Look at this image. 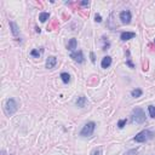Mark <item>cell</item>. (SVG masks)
Masks as SVG:
<instances>
[{"label": "cell", "instance_id": "9c48e42d", "mask_svg": "<svg viewBox=\"0 0 155 155\" xmlns=\"http://www.w3.org/2000/svg\"><path fill=\"white\" fill-rule=\"evenodd\" d=\"M110 64H112V57H109V56H107V57H104L102 59V63H101L102 68L107 69L108 67H110Z\"/></svg>", "mask_w": 155, "mask_h": 155}, {"label": "cell", "instance_id": "30bf717a", "mask_svg": "<svg viewBox=\"0 0 155 155\" xmlns=\"http://www.w3.org/2000/svg\"><path fill=\"white\" fill-rule=\"evenodd\" d=\"M10 28H11V32L13 34V37H18L19 35V29L17 27V24L15 22H10Z\"/></svg>", "mask_w": 155, "mask_h": 155}, {"label": "cell", "instance_id": "9a60e30c", "mask_svg": "<svg viewBox=\"0 0 155 155\" xmlns=\"http://www.w3.org/2000/svg\"><path fill=\"white\" fill-rule=\"evenodd\" d=\"M49 17H50V15L47 12H43V13H40L39 19H40V22H46L49 19Z\"/></svg>", "mask_w": 155, "mask_h": 155}, {"label": "cell", "instance_id": "4fadbf2b", "mask_svg": "<svg viewBox=\"0 0 155 155\" xmlns=\"http://www.w3.org/2000/svg\"><path fill=\"white\" fill-rule=\"evenodd\" d=\"M61 79H62V81H63L64 84H68V82L70 81V75L68 73H62L61 74Z\"/></svg>", "mask_w": 155, "mask_h": 155}, {"label": "cell", "instance_id": "8992f818", "mask_svg": "<svg viewBox=\"0 0 155 155\" xmlns=\"http://www.w3.org/2000/svg\"><path fill=\"white\" fill-rule=\"evenodd\" d=\"M70 58H73L78 63H82L84 62V55H82V51H75V52L70 53Z\"/></svg>", "mask_w": 155, "mask_h": 155}, {"label": "cell", "instance_id": "2e32d148", "mask_svg": "<svg viewBox=\"0 0 155 155\" xmlns=\"http://www.w3.org/2000/svg\"><path fill=\"white\" fill-rule=\"evenodd\" d=\"M148 110H149V115H150L152 118H155V107L154 106H149Z\"/></svg>", "mask_w": 155, "mask_h": 155}, {"label": "cell", "instance_id": "52a82bcc", "mask_svg": "<svg viewBox=\"0 0 155 155\" xmlns=\"http://www.w3.org/2000/svg\"><path fill=\"white\" fill-rule=\"evenodd\" d=\"M56 63H57V58H56L55 56H50V57L46 59V68L52 69L53 67L56 65Z\"/></svg>", "mask_w": 155, "mask_h": 155}, {"label": "cell", "instance_id": "7402d4cb", "mask_svg": "<svg viewBox=\"0 0 155 155\" xmlns=\"http://www.w3.org/2000/svg\"><path fill=\"white\" fill-rule=\"evenodd\" d=\"M89 4H90L89 1H82L81 3V5H84V6H86V5H89Z\"/></svg>", "mask_w": 155, "mask_h": 155}, {"label": "cell", "instance_id": "6da1fadb", "mask_svg": "<svg viewBox=\"0 0 155 155\" xmlns=\"http://www.w3.org/2000/svg\"><path fill=\"white\" fill-rule=\"evenodd\" d=\"M18 109V106H17V102L13 100V98H9V100L5 102V106H4V110L6 113L7 116H11L13 115L15 113L17 112Z\"/></svg>", "mask_w": 155, "mask_h": 155}, {"label": "cell", "instance_id": "ffe728a7", "mask_svg": "<svg viewBox=\"0 0 155 155\" xmlns=\"http://www.w3.org/2000/svg\"><path fill=\"white\" fill-rule=\"evenodd\" d=\"M95 18H96V22H102V17L100 16V15H96Z\"/></svg>", "mask_w": 155, "mask_h": 155}, {"label": "cell", "instance_id": "7a4b0ae2", "mask_svg": "<svg viewBox=\"0 0 155 155\" xmlns=\"http://www.w3.org/2000/svg\"><path fill=\"white\" fill-rule=\"evenodd\" d=\"M154 133L152 131H149V130H144L142 132H139L138 135H136V137L133 138V141L137 142V143H143V142H147L149 141V139H152L154 138Z\"/></svg>", "mask_w": 155, "mask_h": 155}, {"label": "cell", "instance_id": "ba28073f", "mask_svg": "<svg viewBox=\"0 0 155 155\" xmlns=\"http://www.w3.org/2000/svg\"><path fill=\"white\" fill-rule=\"evenodd\" d=\"M135 37H136V34L132 33V32H124L120 35V39L122 41H127V40H130V39H133Z\"/></svg>", "mask_w": 155, "mask_h": 155}, {"label": "cell", "instance_id": "5b68a950", "mask_svg": "<svg viewBox=\"0 0 155 155\" xmlns=\"http://www.w3.org/2000/svg\"><path fill=\"white\" fill-rule=\"evenodd\" d=\"M120 19H121V22L124 23V24H128L131 22V19H132V15H131V12L130 11H122L121 13H120Z\"/></svg>", "mask_w": 155, "mask_h": 155}, {"label": "cell", "instance_id": "277c9868", "mask_svg": "<svg viewBox=\"0 0 155 155\" xmlns=\"http://www.w3.org/2000/svg\"><path fill=\"white\" fill-rule=\"evenodd\" d=\"M95 127H96V124L94 121L87 122L86 125L82 127V130L80 132V136H82V137H91L92 133H94V131H95Z\"/></svg>", "mask_w": 155, "mask_h": 155}, {"label": "cell", "instance_id": "7c38bea8", "mask_svg": "<svg viewBox=\"0 0 155 155\" xmlns=\"http://www.w3.org/2000/svg\"><path fill=\"white\" fill-rule=\"evenodd\" d=\"M76 46H78V43H76V39H70L69 41V44H68V50L69 51H74L76 49Z\"/></svg>", "mask_w": 155, "mask_h": 155}, {"label": "cell", "instance_id": "e0dca14e", "mask_svg": "<svg viewBox=\"0 0 155 155\" xmlns=\"http://www.w3.org/2000/svg\"><path fill=\"white\" fill-rule=\"evenodd\" d=\"M126 122H127L126 119H124V120H120V121H119V122H118V126H119V128H122L124 126L126 125Z\"/></svg>", "mask_w": 155, "mask_h": 155}, {"label": "cell", "instance_id": "44dd1931", "mask_svg": "<svg viewBox=\"0 0 155 155\" xmlns=\"http://www.w3.org/2000/svg\"><path fill=\"white\" fill-rule=\"evenodd\" d=\"M91 61H92V62H95V61H96V59H95V55H94V53H91Z\"/></svg>", "mask_w": 155, "mask_h": 155}, {"label": "cell", "instance_id": "3957f363", "mask_svg": "<svg viewBox=\"0 0 155 155\" xmlns=\"http://www.w3.org/2000/svg\"><path fill=\"white\" fill-rule=\"evenodd\" d=\"M132 121L136 124H143L146 121V114L141 108H135L132 110Z\"/></svg>", "mask_w": 155, "mask_h": 155}, {"label": "cell", "instance_id": "d6986e66", "mask_svg": "<svg viewBox=\"0 0 155 155\" xmlns=\"http://www.w3.org/2000/svg\"><path fill=\"white\" fill-rule=\"evenodd\" d=\"M91 155H102V150H101L100 148H98V149H95V150L92 152Z\"/></svg>", "mask_w": 155, "mask_h": 155}, {"label": "cell", "instance_id": "603a6c76", "mask_svg": "<svg viewBox=\"0 0 155 155\" xmlns=\"http://www.w3.org/2000/svg\"><path fill=\"white\" fill-rule=\"evenodd\" d=\"M154 43H155V39H154Z\"/></svg>", "mask_w": 155, "mask_h": 155}, {"label": "cell", "instance_id": "ac0fdd59", "mask_svg": "<svg viewBox=\"0 0 155 155\" xmlns=\"http://www.w3.org/2000/svg\"><path fill=\"white\" fill-rule=\"evenodd\" d=\"M30 55H32L33 57H39V56H40V52H39L38 50H33L32 52H30Z\"/></svg>", "mask_w": 155, "mask_h": 155}, {"label": "cell", "instance_id": "8fae6325", "mask_svg": "<svg viewBox=\"0 0 155 155\" xmlns=\"http://www.w3.org/2000/svg\"><path fill=\"white\" fill-rule=\"evenodd\" d=\"M85 104H86V98L84 96H81V97L78 98V101H76V106L78 107H79V108H84Z\"/></svg>", "mask_w": 155, "mask_h": 155}, {"label": "cell", "instance_id": "5bb4252c", "mask_svg": "<svg viewBox=\"0 0 155 155\" xmlns=\"http://www.w3.org/2000/svg\"><path fill=\"white\" fill-rule=\"evenodd\" d=\"M142 90L141 89H136V90H133L132 92H131V96L133 97V98H138V97H141L142 96Z\"/></svg>", "mask_w": 155, "mask_h": 155}]
</instances>
